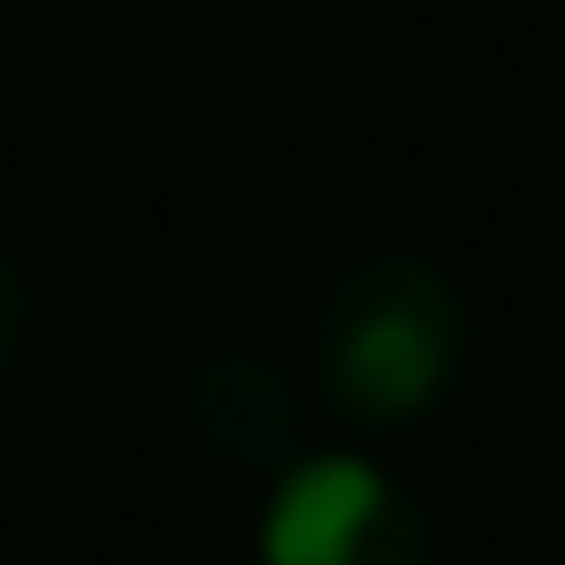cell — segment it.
I'll return each instance as SVG.
<instances>
[{"label": "cell", "instance_id": "1", "mask_svg": "<svg viewBox=\"0 0 565 565\" xmlns=\"http://www.w3.org/2000/svg\"><path fill=\"white\" fill-rule=\"evenodd\" d=\"M459 362H468V309L433 256L362 247L353 265H335L309 327V380L335 415L371 433L424 424L459 388Z\"/></svg>", "mask_w": 565, "mask_h": 565}, {"label": "cell", "instance_id": "2", "mask_svg": "<svg viewBox=\"0 0 565 565\" xmlns=\"http://www.w3.org/2000/svg\"><path fill=\"white\" fill-rule=\"evenodd\" d=\"M256 565H433V521L380 459L309 450L265 486Z\"/></svg>", "mask_w": 565, "mask_h": 565}, {"label": "cell", "instance_id": "3", "mask_svg": "<svg viewBox=\"0 0 565 565\" xmlns=\"http://www.w3.org/2000/svg\"><path fill=\"white\" fill-rule=\"evenodd\" d=\"M194 424H203V441H212L221 459L265 468V477H282L291 459H309V450L291 441V397H282V380H274L265 362H247V353H212V362L194 371Z\"/></svg>", "mask_w": 565, "mask_h": 565}, {"label": "cell", "instance_id": "4", "mask_svg": "<svg viewBox=\"0 0 565 565\" xmlns=\"http://www.w3.org/2000/svg\"><path fill=\"white\" fill-rule=\"evenodd\" d=\"M18 344H26V265H18L9 238H0V380H9Z\"/></svg>", "mask_w": 565, "mask_h": 565}]
</instances>
